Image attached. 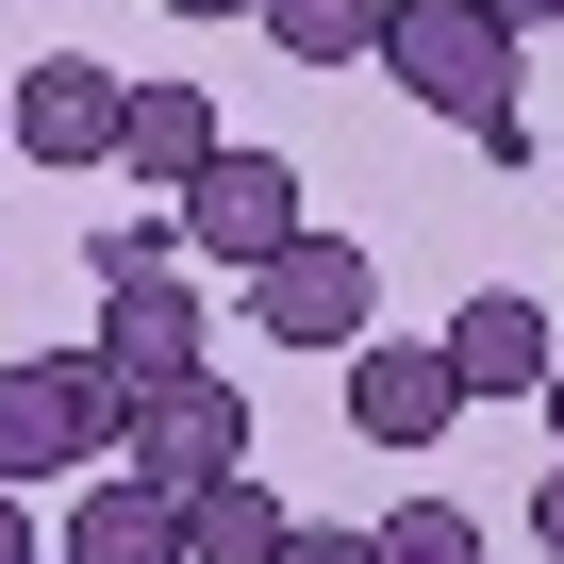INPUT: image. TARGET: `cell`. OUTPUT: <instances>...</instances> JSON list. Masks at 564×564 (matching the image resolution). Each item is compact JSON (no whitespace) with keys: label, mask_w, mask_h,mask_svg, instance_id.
<instances>
[{"label":"cell","mask_w":564,"mask_h":564,"mask_svg":"<svg viewBox=\"0 0 564 564\" xmlns=\"http://www.w3.org/2000/svg\"><path fill=\"white\" fill-rule=\"evenodd\" d=\"M382 84L432 100V117H465V133L531 117V100H514V34L481 18V0H399V18H382Z\"/></svg>","instance_id":"cell-1"},{"label":"cell","mask_w":564,"mask_h":564,"mask_svg":"<svg viewBox=\"0 0 564 564\" xmlns=\"http://www.w3.org/2000/svg\"><path fill=\"white\" fill-rule=\"evenodd\" d=\"M67 465H117V382L84 349H34V366H0V498Z\"/></svg>","instance_id":"cell-2"},{"label":"cell","mask_w":564,"mask_h":564,"mask_svg":"<svg viewBox=\"0 0 564 564\" xmlns=\"http://www.w3.org/2000/svg\"><path fill=\"white\" fill-rule=\"evenodd\" d=\"M249 465V399L199 366V382H150V399H117V481H150L166 514L199 498V481H232Z\"/></svg>","instance_id":"cell-3"},{"label":"cell","mask_w":564,"mask_h":564,"mask_svg":"<svg viewBox=\"0 0 564 564\" xmlns=\"http://www.w3.org/2000/svg\"><path fill=\"white\" fill-rule=\"evenodd\" d=\"M249 333H265V349H333V366H349V349L382 333V265H366L349 232L265 249V265H249Z\"/></svg>","instance_id":"cell-4"},{"label":"cell","mask_w":564,"mask_h":564,"mask_svg":"<svg viewBox=\"0 0 564 564\" xmlns=\"http://www.w3.org/2000/svg\"><path fill=\"white\" fill-rule=\"evenodd\" d=\"M166 232H183L199 265H265V249H300L316 216H300V166H282V150H216V166L166 199Z\"/></svg>","instance_id":"cell-5"},{"label":"cell","mask_w":564,"mask_h":564,"mask_svg":"<svg viewBox=\"0 0 564 564\" xmlns=\"http://www.w3.org/2000/svg\"><path fill=\"white\" fill-rule=\"evenodd\" d=\"M84 366H100L117 399H150V382H199V366H216L199 282H166V265H150V282H100V349H84Z\"/></svg>","instance_id":"cell-6"},{"label":"cell","mask_w":564,"mask_h":564,"mask_svg":"<svg viewBox=\"0 0 564 564\" xmlns=\"http://www.w3.org/2000/svg\"><path fill=\"white\" fill-rule=\"evenodd\" d=\"M0 150H34V166H117V67L34 51V67H18V100H0Z\"/></svg>","instance_id":"cell-7"},{"label":"cell","mask_w":564,"mask_h":564,"mask_svg":"<svg viewBox=\"0 0 564 564\" xmlns=\"http://www.w3.org/2000/svg\"><path fill=\"white\" fill-rule=\"evenodd\" d=\"M432 349H448V382H465V399H547V366H564V316H547V300H514V282H481V300H465Z\"/></svg>","instance_id":"cell-8"},{"label":"cell","mask_w":564,"mask_h":564,"mask_svg":"<svg viewBox=\"0 0 564 564\" xmlns=\"http://www.w3.org/2000/svg\"><path fill=\"white\" fill-rule=\"evenodd\" d=\"M448 415H465V382H448L432 333H366V349H349V432H366V448H432Z\"/></svg>","instance_id":"cell-9"},{"label":"cell","mask_w":564,"mask_h":564,"mask_svg":"<svg viewBox=\"0 0 564 564\" xmlns=\"http://www.w3.org/2000/svg\"><path fill=\"white\" fill-rule=\"evenodd\" d=\"M216 150H232V133H216V100H199V84H117V166H133V183H166V199H183Z\"/></svg>","instance_id":"cell-10"},{"label":"cell","mask_w":564,"mask_h":564,"mask_svg":"<svg viewBox=\"0 0 564 564\" xmlns=\"http://www.w3.org/2000/svg\"><path fill=\"white\" fill-rule=\"evenodd\" d=\"M51 564H183V514H166L150 481H84L67 531H51Z\"/></svg>","instance_id":"cell-11"},{"label":"cell","mask_w":564,"mask_h":564,"mask_svg":"<svg viewBox=\"0 0 564 564\" xmlns=\"http://www.w3.org/2000/svg\"><path fill=\"white\" fill-rule=\"evenodd\" d=\"M282 531H300V514H282V498H265L249 465L183 498V564H282Z\"/></svg>","instance_id":"cell-12"},{"label":"cell","mask_w":564,"mask_h":564,"mask_svg":"<svg viewBox=\"0 0 564 564\" xmlns=\"http://www.w3.org/2000/svg\"><path fill=\"white\" fill-rule=\"evenodd\" d=\"M249 18H265V51H282V67H366L399 0H249Z\"/></svg>","instance_id":"cell-13"},{"label":"cell","mask_w":564,"mask_h":564,"mask_svg":"<svg viewBox=\"0 0 564 564\" xmlns=\"http://www.w3.org/2000/svg\"><path fill=\"white\" fill-rule=\"evenodd\" d=\"M366 564H481V514H465V498H399V514L366 531Z\"/></svg>","instance_id":"cell-14"},{"label":"cell","mask_w":564,"mask_h":564,"mask_svg":"<svg viewBox=\"0 0 564 564\" xmlns=\"http://www.w3.org/2000/svg\"><path fill=\"white\" fill-rule=\"evenodd\" d=\"M166 249H183V232H166V216H100V232H84V265H100V282H150V265H166Z\"/></svg>","instance_id":"cell-15"},{"label":"cell","mask_w":564,"mask_h":564,"mask_svg":"<svg viewBox=\"0 0 564 564\" xmlns=\"http://www.w3.org/2000/svg\"><path fill=\"white\" fill-rule=\"evenodd\" d=\"M282 564H366V531H282Z\"/></svg>","instance_id":"cell-16"},{"label":"cell","mask_w":564,"mask_h":564,"mask_svg":"<svg viewBox=\"0 0 564 564\" xmlns=\"http://www.w3.org/2000/svg\"><path fill=\"white\" fill-rule=\"evenodd\" d=\"M531 547H547V564H564V465H547V481H531Z\"/></svg>","instance_id":"cell-17"},{"label":"cell","mask_w":564,"mask_h":564,"mask_svg":"<svg viewBox=\"0 0 564 564\" xmlns=\"http://www.w3.org/2000/svg\"><path fill=\"white\" fill-rule=\"evenodd\" d=\"M0 564H51V531H34V514H18V498H0Z\"/></svg>","instance_id":"cell-18"},{"label":"cell","mask_w":564,"mask_h":564,"mask_svg":"<svg viewBox=\"0 0 564 564\" xmlns=\"http://www.w3.org/2000/svg\"><path fill=\"white\" fill-rule=\"evenodd\" d=\"M166 18H249V0H166Z\"/></svg>","instance_id":"cell-19"},{"label":"cell","mask_w":564,"mask_h":564,"mask_svg":"<svg viewBox=\"0 0 564 564\" xmlns=\"http://www.w3.org/2000/svg\"><path fill=\"white\" fill-rule=\"evenodd\" d=\"M481 18H498V34H531V0H481Z\"/></svg>","instance_id":"cell-20"},{"label":"cell","mask_w":564,"mask_h":564,"mask_svg":"<svg viewBox=\"0 0 564 564\" xmlns=\"http://www.w3.org/2000/svg\"><path fill=\"white\" fill-rule=\"evenodd\" d=\"M547 432H564V366H547Z\"/></svg>","instance_id":"cell-21"},{"label":"cell","mask_w":564,"mask_h":564,"mask_svg":"<svg viewBox=\"0 0 564 564\" xmlns=\"http://www.w3.org/2000/svg\"><path fill=\"white\" fill-rule=\"evenodd\" d=\"M531 18H547V34H564V0H531Z\"/></svg>","instance_id":"cell-22"},{"label":"cell","mask_w":564,"mask_h":564,"mask_svg":"<svg viewBox=\"0 0 564 564\" xmlns=\"http://www.w3.org/2000/svg\"><path fill=\"white\" fill-rule=\"evenodd\" d=\"M547 316H564V300H547Z\"/></svg>","instance_id":"cell-23"}]
</instances>
